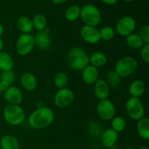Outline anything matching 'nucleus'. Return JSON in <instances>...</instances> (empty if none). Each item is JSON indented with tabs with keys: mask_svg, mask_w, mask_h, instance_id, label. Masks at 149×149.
<instances>
[{
	"mask_svg": "<svg viewBox=\"0 0 149 149\" xmlns=\"http://www.w3.org/2000/svg\"><path fill=\"white\" fill-rule=\"evenodd\" d=\"M55 119L54 112L50 108L45 106L37 108L29 116V125L35 130H42L50 126Z\"/></svg>",
	"mask_w": 149,
	"mask_h": 149,
	"instance_id": "obj_1",
	"label": "nucleus"
},
{
	"mask_svg": "<svg viewBox=\"0 0 149 149\" xmlns=\"http://www.w3.org/2000/svg\"><path fill=\"white\" fill-rule=\"evenodd\" d=\"M68 64L74 71H82L89 65V55L82 48L75 47L68 51L67 55Z\"/></svg>",
	"mask_w": 149,
	"mask_h": 149,
	"instance_id": "obj_2",
	"label": "nucleus"
},
{
	"mask_svg": "<svg viewBox=\"0 0 149 149\" xmlns=\"http://www.w3.org/2000/svg\"><path fill=\"white\" fill-rule=\"evenodd\" d=\"M80 18L86 26L96 27L101 22V13L96 5L87 4L81 7Z\"/></svg>",
	"mask_w": 149,
	"mask_h": 149,
	"instance_id": "obj_3",
	"label": "nucleus"
},
{
	"mask_svg": "<svg viewBox=\"0 0 149 149\" xmlns=\"http://www.w3.org/2000/svg\"><path fill=\"white\" fill-rule=\"evenodd\" d=\"M3 116L7 124L12 126H18L24 122L26 113L20 105L8 104L4 109Z\"/></svg>",
	"mask_w": 149,
	"mask_h": 149,
	"instance_id": "obj_4",
	"label": "nucleus"
},
{
	"mask_svg": "<svg viewBox=\"0 0 149 149\" xmlns=\"http://www.w3.org/2000/svg\"><path fill=\"white\" fill-rule=\"evenodd\" d=\"M138 68V61L135 58L126 56L120 58L115 65L114 71L122 77H128L132 75Z\"/></svg>",
	"mask_w": 149,
	"mask_h": 149,
	"instance_id": "obj_5",
	"label": "nucleus"
},
{
	"mask_svg": "<svg viewBox=\"0 0 149 149\" xmlns=\"http://www.w3.org/2000/svg\"><path fill=\"white\" fill-rule=\"evenodd\" d=\"M127 113L132 119L138 121L145 116L143 104L139 97H130L125 104Z\"/></svg>",
	"mask_w": 149,
	"mask_h": 149,
	"instance_id": "obj_6",
	"label": "nucleus"
},
{
	"mask_svg": "<svg viewBox=\"0 0 149 149\" xmlns=\"http://www.w3.org/2000/svg\"><path fill=\"white\" fill-rule=\"evenodd\" d=\"M35 47L34 37L31 33H22L16 42V52L20 56H26L32 52Z\"/></svg>",
	"mask_w": 149,
	"mask_h": 149,
	"instance_id": "obj_7",
	"label": "nucleus"
},
{
	"mask_svg": "<svg viewBox=\"0 0 149 149\" xmlns=\"http://www.w3.org/2000/svg\"><path fill=\"white\" fill-rule=\"evenodd\" d=\"M135 29H136V21L132 16H123L116 23V32L119 36L123 37H127L129 35L133 33Z\"/></svg>",
	"mask_w": 149,
	"mask_h": 149,
	"instance_id": "obj_8",
	"label": "nucleus"
},
{
	"mask_svg": "<svg viewBox=\"0 0 149 149\" xmlns=\"http://www.w3.org/2000/svg\"><path fill=\"white\" fill-rule=\"evenodd\" d=\"M74 100V93L71 89L65 87L59 89L54 97L55 106L59 109H65L72 104Z\"/></svg>",
	"mask_w": 149,
	"mask_h": 149,
	"instance_id": "obj_9",
	"label": "nucleus"
},
{
	"mask_svg": "<svg viewBox=\"0 0 149 149\" xmlns=\"http://www.w3.org/2000/svg\"><path fill=\"white\" fill-rule=\"evenodd\" d=\"M97 113L103 120H111L116 114V108L113 102L109 99L100 100L97 105Z\"/></svg>",
	"mask_w": 149,
	"mask_h": 149,
	"instance_id": "obj_10",
	"label": "nucleus"
},
{
	"mask_svg": "<svg viewBox=\"0 0 149 149\" xmlns=\"http://www.w3.org/2000/svg\"><path fill=\"white\" fill-rule=\"evenodd\" d=\"M80 35L84 42L90 45H95L101 40L99 30L94 26L84 25L80 30Z\"/></svg>",
	"mask_w": 149,
	"mask_h": 149,
	"instance_id": "obj_11",
	"label": "nucleus"
},
{
	"mask_svg": "<svg viewBox=\"0 0 149 149\" xmlns=\"http://www.w3.org/2000/svg\"><path fill=\"white\" fill-rule=\"evenodd\" d=\"M34 37L35 46L42 50H47L49 49L52 45V39L49 36V29H45L42 31H38Z\"/></svg>",
	"mask_w": 149,
	"mask_h": 149,
	"instance_id": "obj_12",
	"label": "nucleus"
},
{
	"mask_svg": "<svg viewBox=\"0 0 149 149\" xmlns=\"http://www.w3.org/2000/svg\"><path fill=\"white\" fill-rule=\"evenodd\" d=\"M4 97L9 104L13 105H20L23 100V93L15 86H10L6 91H4Z\"/></svg>",
	"mask_w": 149,
	"mask_h": 149,
	"instance_id": "obj_13",
	"label": "nucleus"
},
{
	"mask_svg": "<svg viewBox=\"0 0 149 149\" xmlns=\"http://www.w3.org/2000/svg\"><path fill=\"white\" fill-rule=\"evenodd\" d=\"M83 81L88 85H93L99 79V71L97 68L88 65L81 71Z\"/></svg>",
	"mask_w": 149,
	"mask_h": 149,
	"instance_id": "obj_14",
	"label": "nucleus"
},
{
	"mask_svg": "<svg viewBox=\"0 0 149 149\" xmlns=\"http://www.w3.org/2000/svg\"><path fill=\"white\" fill-rule=\"evenodd\" d=\"M93 85V92L95 97L98 100H103L108 98L110 93V87L105 80L99 79Z\"/></svg>",
	"mask_w": 149,
	"mask_h": 149,
	"instance_id": "obj_15",
	"label": "nucleus"
},
{
	"mask_svg": "<svg viewBox=\"0 0 149 149\" xmlns=\"http://www.w3.org/2000/svg\"><path fill=\"white\" fill-rule=\"evenodd\" d=\"M118 138H119V133L111 128L105 130L100 135L102 144L103 146L107 148L115 146L118 141Z\"/></svg>",
	"mask_w": 149,
	"mask_h": 149,
	"instance_id": "obj_16",
	"label": "nucleus"
},
{
	"mask_svg": "<svg viewBox=\"0 0 149 149\" xmlns=\"http://www.w3.org/2000/svg\"><path fill=\"white\" fill-rule=\"evenodd\" d=\"M20 84L24 90L27 91H33L37 87L38 81L34 74L31 72H25L21 76Z\"/></svg>",
	"mask_w": 149,
	"mask_h": 149,
	"instance_id": "obj_17",
	"label": "nucleus"
},
{
	"mask_svg": "<svg viewBox=\"0 0 149 149\" xmlns=\"http://www.w3.org/2000/svg\"><path fill=\"white\" fill-rule=\"evenodd\" d=\"M146 91V84L143 81L136 79L132 81L129 87V93L131 97H140Z\"/></svg>",
	"mask_w": 149,
	"mask_h": 149,
	"instance_id": "obj_18",
	"label": "nucleus"
},
{
	"mask_svg": "<svg viewBox=\"0 0 149 149\" xmlns=\"http://www.w3.org/2000/svg\"><path fill=\"white\" fill-rule=\"evenodd\" d=\"M16 26L22 33H31L33 30V23L31 19L26 16H20L17 19Z\"/></svg>",
	"mask_w": 149,
	"mask_h": 149,
	"instance_id": "obj_19",
	"label": "nucleus"
},
{
	"mask_svg": "<svg viewBox=\"0 0 149 149\" xmlns=\"http://www.w3.org/2000/svg\"><path fill=\"white\" fill-rule=\"evenodd\" d=\"M0 146L1 149H19L20 144L15 136L5 135L0 140Z\"/></svg>",
	"mask_w": 149,
	"mask_h": 149,
	"instance_id": "obj_20",
	"label": "nucleus"
},
{
	"mask_svg": "<svg viewBox=\"0 0 149 149\" xmlns=\"http://www.w3.org/2000/svg\"><path fill=\"white\" fill-rule=\"evenodd\" d=\"M14 67V60L7 52H0V70L1 71H12Z\"/></svg>",
	"mask_w": 149,
	"mask_h": 149,
	"instance_id": "obj_21",
	"label": "nucleus"
},
{
	"mask_svg": "<svg viewBox=\"0 0 149 149\" xmlns=\"http://www.w3.org/2000/svg\"><path fill=\"white\" fill-rule=\"evenodd\" d=\"M137 131L138 134L142 139L148 140L149 138V119L147 117L137 121Z\"/></svg>",
	"mask_w": 149,
	"mask_h": 149,
	"instance_id": "obj_22",
	"label": "nucleus"
},
{
	"mask_svg": "<svg viewBox=\"0 0 149 149\" xmlns=\"http://www.w3.org/2000/svg\"><path fill=\"white\" fill-rule=\"evenodd\" d=\"M89 63L91 64V65L97 68L104 66L107 63V57L104 53L100 51L95 52L92 54L91 56L89 57Z\"/></svg>",
	"mask_w": 149,
	"mask_h": 149,
	"instance_id": "obj_23",
	"label": "nucleus"
},
{
	"mask_svg": "<svg viewBox=\"0 0 149 149\" xmlns=\"http://www.w3.org/2000/svg\"><path fill=\"white\" fill-rule=\"evenodd\" d=\"M81 7L78 5H71L66 9L65 12V18L69 22H74L80 17Z\"/></svg>",
	"mask_w": 149,
	"mask_h": 149,
	"instance_id": "obj_24",
	"label": "nucleus"
},
{
	"mask_svg": "<svg viewBox=\"0 0 149 149\" xmlns=\"http://www.w3.org/2000/svg\"><path fill=\"white\" fill-rule=\"evenodd\" d=\"M32 23H33V29H36L38 31H42L45 29H47V17L43 14H36L33 16L32 19Z\"/></svg>",
	"mask_w": 149,
	"mask_h": 149,
	"instance_id": "obj_25",
	"label": "nucleus"
},
{
	"mask_svg": "<svg viewBox=\"0 0 149 149\" xmlns=\"http://www.w3.org/2000/svg\"><path fill=\"white\" fill-rule=\"evenodd\" d=\"M126 42L132 49H140L143 46V42L138 33H132L126 37Z\"/></svg>",
	"mask_w": 149,
	"mask_h": 149,
	"instance_id": "obj_26",
	"label": "nucleus"
},
{
	"mask_svg": "<svg viewBox=\"0 0 149 149\" xmlns=\"http://www.w3.org/2000/svg\"><path fill=\"white\" fill-rule=\"evenodd\" d=\"M105 81L109 87L117 88L121 84V77L115 71H110L106 74V79Z\"/></svg>",
	"mask_w": 149,
	"mask_h": 149,
	"instance_id": "obj_27",
	"label": "nucleus"
},
{
	"mask_svg": "<svg viewBox=\"0 0 149 149\" xmlns=\"http://www.w3.org/2000/svg\"><path fill=\"white\" fill-rule=\"evenodd\" d=\"M68 78L65 73L61 71V72H58V74H56V75L54 77V84L57 88H65L68 85Z\"/></svg>",
	"mask_w": 149,
	"mask_h": 149,
	"instance_id": "obj_28",
	"label": "nucleus"
},
{
	"mask_svg": "<svg viewBox=\"0 0 149 149\" xmlns=\"http://www.w3.org/2000/svg\"><path fill=\"white\" fill-rule=\"evenodd\" d=\"M126 125V121L122 116H114L111 119V129L118 133L125 130Z\"/></svg>",
	"mask_w": 149,
	"mask_h": 149,
	"instance_id": "obj_29",
	"label": "nucleus"
},
{
	"mask_svg": "<svg viewBox=\"0 0 149 149\" xmlns=\"http://www.w3.org/2000/svg\"><path fill=\"white\" fill-rule=\"evenodd\" d=\"M88 132L92 137H98L100 136L103 132L102 127L99 122L96 121H92L88 124L87 126Z\"/></svg>",
	"mask_w": 149,
	"mask_h": 149,
	"instance_id": "obj_30",
	"label": "nucleus"
},
{
	"mask_svg": "<svg viewBox=\"0 0 149 149\" xmlns=\"http://www.w3.org/2000/svg\"><path fill=\"white\" fill-rule=\"evenodd\" d=\"M99 32L100 39H103V41H110L114 37L115 31L111 26H104L99 30Z\"/></svg>",
	"mask_w": 149,
	"mask_h": 149,
	"instance_id": "obj_31",
	"label": "nucleus"
},
{
	"mask_svg": "<svg viewBox=\"0 0 149 149\" xmlns=\"http://www.w3.org/2000/svg\"><path fill=\"white\" fill-rule=\"evenodd\" d=\"M15 80V74L13 71H2L0 74V81H4L11 85Z\"/></svg>",
	"mask_w": 149,
	"mask_h": 149,
	"instance_id": "obj_32",
	"label": "nucleus"
},
{
	"mask_svg": "<svg viewBox=\"0 0 149 149\" xmlns=\"http://www.w3.org/2000/svg\"><path fill=\"white\" fill-rule=\"evenodd\" d=\"M138 36L141 38L143 43L149 44V26L148 25H144L140 28Z\"/></svg>",
	"mask_w": 149,
	"mask_h": 149,
	"instance_id": "obj_33",
	"label": "nucleus"
},
{
	"mask_svg": "<svg viewBox=\"0 0 149 149\" xmlns=\"http://www.w3.org/2000/svg\"><path fill=\"white\" fill-rule=\"evenodd\" d=\"M141 58L146 63H149V44H145L141 47Z\"/></svg>",
	"mask_w": 149,
	"mask_h": 149,
	"instance_id": "obj_34",
	"label": "nucleus"
},
{
	"mask_svg": "<svg viewBox=\"0 0 149 149\" xmlns=\"http://www.w3.org/2000/svg\"><path fill=\"white\" fill-rule=\"evenodd\" d=\"M10 86L11 85H10V84L7 82H6V81H0V90H1V91L2 92V93L6 91Z\"/></svg>",
	"mask_w": 149,
	"mask_h": 149,
	"instance_id": "obj_35",
	"label": "nucleus"
},
{
	"mask_svg": "<svg viewBox=\"0 0 149 149\" xmlns=\"http://www.w3.org/2000/svg\"><path fill=\"white\" fill-rule=\"evenodd\" d=\"M103 4H107V5H113L116 4L119 0H100Z\"/></svg>",
	"mask_w": 149,
	"mask_h": 149,
	"instance_id": "obj_36",
	"label": "nucleus"
},
{
	"mask_svg": "<svg viewBox=\"0 0 149 149\" xmlns=\"http://www.w3.org/2000/svg\"><path fill=\"white\" fill-rule=\"evenodd\" d=\"M50 1L55 4H62L66 2L68 0H50Z\"/></svg>",
	"mask_w": 149,
	"mask_h": 149,
	"instance_id": "obj_37",
	"label": "nucleus"
},
{
	"mask_svg": "<svg viewBox=\"0 0 149 149\" xmlns=\"http://www.w3.org/2000/svg\"><path fill=\"white\" fill-rule=\"evenodd\" d=\"M4 41H3V39H1V38H0V52L3 51V49H4Z\"/></svg>",
	"mask_w": 149,
	"mask_h": 149,
	"instance_id": "obj_38",
	"label": "nucleus"
},
{
	"mask_svg": "<svg viewBox=\"0 0 149 149\" xmlns=\"http://www.w3.org/2000/svg\"><path fill=\"white\" fill-rule=\"evenodd\" d=\"M4 26H2V24H1V23H0V38H1V36H2L3 33H4Z\"/></svg>",
	"mask_w": 149,
	"mask_h": 149,
	"instance_id": "obj_39",
	"label": "nucleus"
},
{
	"mask_svg": "<svg viewBox=\"0 0 149 149\" xmlns=\"http://www.w3.org/2000/svg\"><path fill=\"white\" fill-rule=\"evenodd\" d=\"M108 149H119V148H118L117 146H113L110 147V148H108Z\"/></svg>",
	"mask_w": 149,
	"mask_h": 149,
	"instance_id": "obj_40",
	"label": "nucleus"
},
{
	"mask_svg": "<svg viewBox=\"0 0 149 149\" xmlns=\"http://www.w3.org/2000/svg\"><path fill=\"white\" fill-rule=\"evenodd\" d=\"M138 149H149V148L147 146H141V147H140Z\"/></svg>",
	"mask_w": 149,
	"mask_h": 149,
	"instance_id": "obj_41",
	"label": "nucleus"
},
{
	"mask_svg": "<svg viewBox=\"0 0 149 149\" xmlns=\"http://www.w3.org/2000/svg\"><path fill=\"white\" fill-rule=\"evenodd\" d=\"M122 1H125V2H130V1H133V0H122Z\"/></svg>",
	"mask_w": 149,
	"mask_h": 149,
	"instance_id": "obj_42",
	"label": "nucleus"
},
{
	"mask_svg": "<svg viewBox=\"0 0 149 149\" xmlns=\"http://www.w3.org/2000/svg\"><path fill=\"white\" fill-rule=\"evenodd\" d=\"M125 149H135V148H132V147H127V148H125Z\"/></svg>",
	"mask_w": 149,
	"mask_h": 149,
	"instance_id": "obj_43",
	"label": "nucleus"
},
{
	"mask_svg": "<svg viewBox=\"0 0 149 149\" xmlns=\"http://www.w3.org/2000/svg\"><path fill=\"white\" fill-rule=\"evenodd\" d=\"M1 93H2V92H1V90H0V95H1Z\"/></svg>",
	"mask_w": 149,
	"mask_h": 149,
	"instance_id": "obj_44",
	"label": "nucleus"
}]
</instances>
